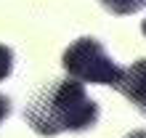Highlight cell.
<instances>
[{
    "label": "cell",
    "mask_w": 146,
    "mask_h": 138,
    "mask_svg": "<svg viewBox=\"0 0 146 138\" xmlns=\"http://www.w3.org/2000/svg\"><path fill=\"white\" fill-rule=\"evenodd\" d=\"M8 114H11V98L0 93V122H3V119H5Z\"/></svg>",
    "instance_id": "6"
},
{
    "label": "cell",
    "mask_w": 146,
    "mask_h": 138,
    "mask_svg": "<svg viewBox=\"0 0 146 138\" xmlns=\"http://www.w3.org/2000/svg\"><path fill=\"white\" fill-rule=\"evenodd\" d=\"M141 32H143V34H146V19H143V24H141Z\"/></svg>",
    "instance_id": "8"
},
{
    "label": "cell",
    "mask_w": 146,
    "mask_h": 138,
    "mask_svg": "<svg viewBox=\"0 0 146 138\" xmlns=\"http://www.w3.org/2000/svg\"><path fill=\"white\" fill-rule=\"evenodd\" d=\"M143 3H146V0H143Z\"/></svg>",
    "instance_id": "9"
},
{
    "label": "cell",
    "mask_w": 146,
    "mask_h": 138,
    "mask_svg": "<svg viewBox=\"0 0 146 138\" xmlns=\"http://www.w3.org/2000/svg\"><path fill=\"white\" fill-rule=\"evenodd\" d=\"M61 66L66 74L77 82H96V85H114L122 80V66L114 64L104 45L96 37H80L74 40L61 56Z\"/></svg>",
    "instance_id": "2"
},
{
    "label": "cell",
    "mask_w": 146,
    "mask_h": 138,
    "mask_svg": "<svg viewBox=\"0 0 146 138\" xmlns=\"http://www.w3.org/2000/svg\"><path fill=\"white\" fill-rule=\"evenodd\" d=\"M125 138H146V133H143V130H135V133H130V135H125Z\"/></svg>",
    "instance_id": "7"
},
{
    "label": "cell",
    "mask_w": 146,
    "mask_h": 138,
    "mask_svg": "<svg viewBox=\"0 0 146 138\" xmlns=\"http://www.w3.org/2000/svg\"><path fill=\"white\" fill-rule=\"evenodd\" d=\"M24 119L37 135L82 133L98 122V104L88 98L82 82L77 80H50L35 93L24 109Z\"/></svg>",
    "instance_id": "1"
},
{
    "label": "cell",
    "mask_w": 146,
    "mask_h": 138,
    "mask_svg": "<svg viewBox=\"0 0 146 138\" xmlns=\"http://www.w3.org/2000/svg\"><path fill=\"white\" fill-rule=\"evenodd\" d=\"M114 88L122 93L141 114H146V58H138V61H133L130 66H125L122 80H119Z\"/></svg>",
    "instance_id": "3"
},
{
    "label": "cell",
    "mask_w": 146,
    "mask_h": 138,
    "mask_svg": "<svg viewBox=\"0 0 146 138\" xmlns=\"http://www.w3.org/2000/svg\"><path fill=\"white\" fill-rule=\"evenodd\" d=\"M13 69V50L8 45H0V80H5Z\"/></svg>",
    "instance_id": "5"
},
{
    "label": "cell",
    "mask_w": 146,
    "mask_h": 138,
    "mask_svg": "<svg viewBox=\"0 0 146 138\" xmlns=\"http://www.w3.org/2000/svg\"><path fill=\"white\" fill-rule=\"evenodd\" d=\"M101 5L106 8V11L117 13V16H130L135 13L141 5H146L143 0H101Z\"/></svg>",
    "instance_id": "4"
}]
</instances>
